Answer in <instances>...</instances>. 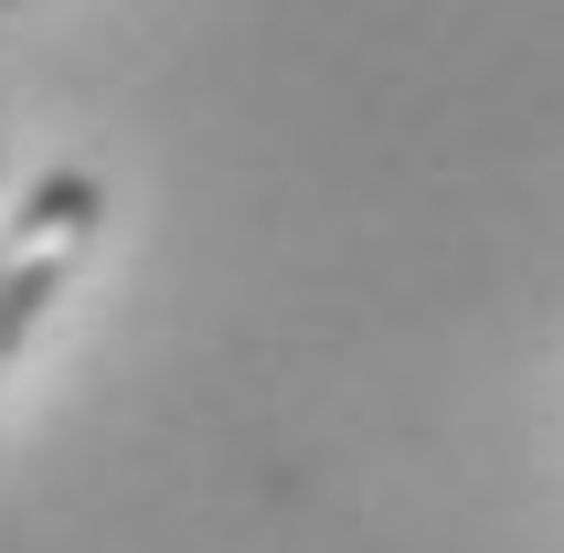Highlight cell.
I'll return each mask as SVG.
<instances>
[{
	"instance_id": "obj_1",
	"label": "cell",
	"mask_w": 564,
	"mask_h": 553,
	"mask_svg": "<svg viewBox=\"0 0 564 553\" xmlns=\"http://www.w3.org/2000/svg\"><path fill=\"white\" fill-rule=\"evenodd\" d=\"M86 235H96V182H86V171H54V182H43V192L22 203L11 246H0V372H11L22 330L43 319V299H54L64 276H75Z\"/></svg>"
}]
</instances>
